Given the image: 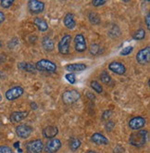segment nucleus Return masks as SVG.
I'll return each instance as SVG.
<instances>
[{
	"label": "nucleus",
	"instance_id": "obj_1",
	"mask_svg": "<svg viewBox=\"0 0 150 153\" xmlns=\"http://www.w3.org/2000/svg\"><path fill=\"white\" fill-rule=\"evenodd\" d=\"M148 132L146 130H138L137 132H134L131 134L129 137V142L132 146L135 148H141L146 145L147 141Z\"/></svg>",
	"mask_w": 150,
	"mask_h": 153
},
{
	"label": "nucleus",
	"instance_id": "obj_2",
	"mask_svg": "<svg viewBox=\"0 0 150 153\" xmlns=\"http://www.w3.org/2000/svg\"><path fill=\"white\" fill-rule=\"evenodd\" d=\"M35 68H36V70L39 71H46V73L54 74V73H56L58 66L53 61H51L49 59H43L36 62Z\"/></svg>",
	"mask_w": 150,
	"mask_h": 153
},
{
	"label": "nucleus",
	"instance_id": "obj_3",
	"mask_svg": "<svg viewBox=\"0 0 150 153\" xmlns=\"http://www.w3.org/2000/svg\"><path fill=\"white\" fill-rule=\"evenodd\" d=\"M70 42H72V35L64 34L58 45V52L62 55H69L70 52Z\"/></svg>",
	"mask_w": 150,
	"mask_h": 153
},
{
	"label": "nucleus",
	"instance_id": "obj_4",
	"mask_svg": "<svg viewBox=\"0 0 150 153\" xmlns=\"http://www.w3.org/2000/svg\"><path fill=\"white\" fill-rule=\"evenodd\" d=\"M25 149L27 153H41L44 150V144L40 139L31 140L25 144Z\"/></svg>",
	"mask_w": 150,
	"mask_h": 153
},
{
	"label": "nucleus",
	"instance_id": "obj_5",
	"mask_svg": "<svg viewBox=\"0 0 150 153\" xmlns=\"http://www.w3.org/2000/svg\"><path fill=\"white\" fill-rule=\"evenodd\" d=\"M81 95L77 90H67L62 94V101L64 104L70 105L80 100Z\"/></svg>",
	"mask_w": 150,
	"mask_h": 153
},
{
	"label": "nucleus",
	"instance_id": "obj_6",
	"mask_svg": "<svg viewBox=\"0 0 150 153\" xmlns=\"http://www.w3.org/2000/svg\"><path fill=\"white\" fill-rule=\"evenodd\" d=\"M23 94H24L23 87L20 86V85H16V86H13L7 90L5 94V97L7 100L13 101V100H18V98H20Z\"/></svg>",
	"mask_w": 150,
	"mask_h": 153
},
{
	"label": "nucleus",
	"instance_id": "obj_7",
	"mask_svg": "<svg viewBox=\"0 0 150 153\" xmlns=\"http://www.w3.org/2000/svg\"><path fill=\"white\" fill-rule=\"evenodd\" d=\"M74 49L78 53H83L87 49V44L83 34L78 33L74 37Z\"/></svg>",
	"mask_w": 150,
	"mask_h": 153
},
{
	"label": "nucleus",
	"instance_id": "obj_8",
	"mask_svg": "<svg viewBox=\"0 0 150 153\" xmlns=\"http://www.w3.org/2000/svg\"><path fill=\"white\" fill-rule=\"evenodd\" d=\"M150 59V47L147 46L142 49H140L136 54V61L141 65H146L148 63Z\"/></svg>",
	"mask_w": 150,
	"mask_h": 153
},
{
	"label": "nucleus",
	"instance_id": "obj_9",
	"mask_svg": "<svg viewBox=\"0 0 150 153\" xmlns=\"http://www.w3.org/2000/svg\"><path fill=\"white\" fill-rule=\"evenodd\" d=\"M28 10L32 14H40L45 10V3L37 0H30L28 2Z\"/></svg>",
	"mask_w": 150,
	"mask_h": 153
},
{
	"label": "nucleus",
	"instance_id": "obj_10",
	"mask_svg": "<svg viewBox=\"0 0 150 153\" xmlns=\"http://www.w3.org/2000/svg\"><path fill=\"white\" fill-rule=\"evenodd\" d=\"M32 133H33V128L28 124H20L16 127L17 136L23 139L28 138L32 134Z\"/></svg>",
	"mask_w": 150,
	"mask_h": 153
},
{
	"label": "nucleus",
	"instance_id": "obj_11",
	"mask_svg": "<svg viewBox=\"0 0 150 153\" xmlns=\"http://www.w3.org/2000/svg\"><path fill=\"white\" fill-rule=\"evenodd\" d=\"M61 148V142L58 138H52L49 139L45 147L46 153H57Z\"/></svg>",
	"mask_w": 150,
	"mask_h": 153
},
{
	"label": "nucleus",
	"instance_id": "obj_12",
	"mask_svg": "<svg viewBox=\"0 0 150 153\" xmlns=\"http://www.w3.org/2000/svg\"><path fill=\"white\" fill-rule=\"evenodd\" d=\"M146 123V121L144 117L136 116V117H134V118H132L129 121V127L133 130L138 131V130H141L145 126Z\"/></svg>",
	"mask_w": 150,
	"mask_h": 153
},
{
	"label": "nucleus",
	"instance_id": "obj_13",
	"mask_svg": "<svg viewBox=\"0 0 150 153\" xmlns=\"http://www.w3.org/2000/svg\"><path fill=\"white\" fill-rule=\"evenodd\" d=\"M109 70L112 73L116 74L118 75H123L126 73V67L124 64L119 61H112L109 64Z\"/></svg>",
	"mask_w": 150,
	"mask_h": 153
},
{
	"label": "nucleus",
	"instance_id": "obj_14",
	"mask_svg": "<svg viewBox=\"0 0 150 153\" xmlns=\"http://www.w3.org/2000/svg\"><path fill=\"white\" fill-rule=\"evenodd\" d=\"M91 141L96 145H108L109 143V139L101 133H95L91 137Z\"/></svg>",
	"mask_w": 150,
	"mask_h": 153
},
{
	"label": "nucleus",
	"instance_id": "obj_15",
	"mask_svg": "<svg viewBox=\"0 0 150 153\" xmlns=\"http://www.w3.org/2000/svg\"><path fill=\"white\" fill-rule=\"evenodd\" d=\"M28 115H29V112L26 111H14L10 114V121L12 123H20L23 121L25 118H27Z\"/></svg>",
	"mask_w": 150,
	"mask_h": 153
},
{
	"label": "nucleus",
	"instance_id": "obj_16",
	"mask_svg": "<svg viewBox=\"0 0 150 153\" xmlns=\"http://www.w3.org/2000/svg\"><path fill=\"white\" fill-rule=\"evenodd\" d=\"M87 69V65L83 63H72V64H68L65 66V70L69 71V73H79V71H83Z\"/></svg>",
	"mask_w": 150,
	"mask_h": 153
},
{
	"label": "nucleus",
	"instance_id": "obj_17",
	"mask_svg": "<svg viewBox=\"0 0 150 153\" xmlns=\"http://www.w3.org/2000/svg\"><path fill=\"white\" fill-rule=\"evenodd\" d=\"M58 133V129L57 126H54V125H49V126H47L45 129L43 130V134L46 138L48 139H52L54 138Z\"/></svg>",
	"mask_w": 150,
	"mask_h": 153
},
{
	"label": "nucleus",
	"instance_id": "obj_18",
	"mask_svg": "<svg viewBox=\"0 0 150 153\" xmlns=\"http://www.w3.org/2000/svg\"><path fill=\"white\" fill-rule=\"evenodd\" d=\"M42 46H43V48L45 49L47 52H51L55 49V44H54V41L52 40V38L48 35H46V36H44L43 39H42Z\"/></svg>",
	"mask_w": 150,
	"mask_h": 153
},
{
	"label": "nucleus",
	"instance_id": "obj_19",
	"mask_svg": "<svg viewBox=\"0 0 150 153\" xmlns=\"http://www.w3.org/2000/svg\"><path fill=\"white\" fill-rule=\"evenodd\" d=\"M63 23L69 30H73L76 26V21L72 13H67L63 19Z\"/></svg>",
	"mask_w": 150,
	"mask_h": 153
},
{
	"label": "nucleus",
	"instance_id": "obj_20",
	"mask_svg": "<svg viewBox=\"0 0 150 153\" xmlns=\"http://www.w3.org/2000/svg\"><path fill=\"white\" fill-rule=\"evenodd\" d=\"M33 23L36 25V27L38 28V30L40 32H47L48 30V24L47 22L42 19V18H34V20H33Z\"/></svg>",
	"mask_w": 150,
	"mask_h": 153
},
{
	"label": "nucleus",
	"instance_id": "obj_21",
	"mask_svg": "<svg viewBox=\"0 0 150 153\" xmlns=\"http://www.w3.org/2000/svg\"><path fill=\"white\" fill-rule=\"evenodd\" d=\"M18 68L21 71H25L27 73H31L33 74L36 71V68H35V65L32 64V63H28V62H20L18 64Z\"/></svg>",
	"mask_w": 150,
	"mask_h": 153
},
{
	"label": "nucleus",
	"instance_id": "obj_22",
	"mask_svg": "<svg viewBox=\"0 0 150 153\" xmlns=\"http://www.w3.org/2000/svg\"><path fill=\"white\" fill-rule=\"evenodd\" d=\"M88 20H89V22L94 24V25H98L101 22V19L98 13L95 12H89V14H88Z\"/></svg>",
	"mask_w": 150,
	"mask_h": 153
},
{
	"label": "nucleus",
	"instance_id": "obj_23",
	"mask_svg": "<svg viewBox=\"0 0 150 153\" xmlns=\"http://www.w3.org/2000/svg\"><path fill=\"white\" fill-rule=\"evenodd\" d=\"M81 140L79 138H72L69 141V149L72 151H76L79 148L81 147Z\"/></svg>",
	"mask_w": 150,
	"mask_h": 153
},
{
	"label": "nucleus",
	"instance_id": "obj_24",
	"mask_svg": "<svg viewBox=\"0 0 150 153\" xmlns=\"http://www.w3.org/2000/svg\"><path fill=\"white\" fill-rule=\"evenodd\" d=\"M99 79H100L101 82H102L103 84H105V85H109V84L112 82V79H111L110 75H109L106 71H103L102 73L100 74Z\"/></svg>",
	"mask_w": 150,
	"mask_h": 153
},
{
	"label": "nucleus",
	"instance_id": "obj_25",
	"mask_svg": "<svg viewBox=\"0 0 150 153\" xmlns=\"http://www.w3.org/2000/svg\"><path fill=\"white\" fill-rule=\"evenodd\" d=\"M145 37H146V31L143 28H140V29L136 30L133 35V38L134 40H138V41L145 39Z\"/></svg>",
	"mask_w": 150,
	"mask_h": 153
},
{
	"label": "nucleus",
	"instance_id": "obj_26",
	"mask_svg": "<svg viewBox=\"0 0 150 153\" xmlns=\"http://www.w3.org/2000/svg\"><path fill=\"white\" fill-rule=\"evenodd\" d=\"M101 50L102 49L98 44H92L89 47V52L91 55H94V56H96V55H98V54H100Z\"/></svg>",
	"mask_w": 150,
	"mask_h": 153
},
{
	"label": "nucleus",
	"instance_id": "obj_27",
	"mask_svg": "<svg viewBox=\"0 0 150 153\" xmlns=\"http://www.w3.org/2000/svg\"><path fill=\"white\" fill-rule=\"evenodd\" d=\"M90 86L91 88L94 90L95 92H96L98 94H101L103 92V87L102 85L99 84V82H98V81H92V82L90 83Z\"/></svg>",
	"mask_w": 150,
	"mask_h": 153
},
{
	"label": "nucleus",
	"instance_id": "obj_28",
	"mask_svg": "<svg viewBox=\"0 0 150 153\" xmlns=\"http://www.w3.org/2000/svg\"><path fill=\"white\" fill-rule=\"evenodd\" d=\"M109 34L111 36V38H115V37L119 36V35H120V29H119V27L116 26V25H113L112 28L109 32Z\"/></svg>",
	"mask_w": 150,
	"mask_h": 153
},
{
	"label": "nucleus",
	"instance_id": "obj_29",
	"mask_svg": "<svg viewBox=\"0 0 150 153\" xmlns=\"http://www.w3.org/2000/svg\"><path fill=\"white\" fill-rule=\"evenodd\" d=\"M133 50H134V48L133 47H132V46H128V47L123 48L120 51V56H128V55H130L132 52H133Z\"/></svg>",
	"mask_w": 150,
	"mask_h": 153
},
{
	"label": "nucleus",
	"instance_id": "obj_30",
	"mask_svg": "<svg viewBox=\"0 0 150 153\" xmlns=\"http://www.w3.org/2000/svg\"><path fill=\"white\" fill-rule=\"evenodd\" d=\"M65 78H66V80L68 81V82L69 83V84H75V82H76V76H75V74H72V73H69V74H67L66 75H65Z\"/></svg>",
	"mask_w": 150,
	"mask_h": 153
},
{
	"label": "nucleus",
	"instance_id": "obj_31",
	"mask_svg": "<svg viewBox=\"0 0 150 153\" xmlns=\"http://www.w3.org/2000/svg\"><path fill=\"white\" fill-rule=\"evenodd\" d=\"M13 4H14L13 0H2V1L0 2V5H1L3 8H10Z\"/></svg>",
	"mask_w": 150,
	"mask_h": 153
},
{
	"label": "nucleus",
	"instance_id": "obj_32",
	"mask_svg": "<svg viewBox=\"0 0 150 153\" xmlns=\"http://www.w3.org/2000/svg\"><path fill=\"white\" fill-rule=\"evenodd\" d=\"M106 2L105 0H94V1L92 2V5L94 6V7H101V6H103V5H105Z\"/></svg>",
	"mask_w": 150,
	"mask_h": 153
},
{
	"label": "nucleus",
	"instance_id": "obj_33",
	"mask_svg": "<svg viewBox=\"0 0 150 153\" xmlns=\"http://www.w3.org/2000/svg\"><path fill=\"white\" fill-rule=\"evenodd\" d=\"M0 153H13L8 146H0Z\"/></svg>",
	"mask_w": 150,
	"mask_h": 153
},
{
	"label": "nucleus",
	"instance_id": "obj_34",
	"mask_svg": "<svg viewBox=\"0 0 150 153\" xmlns=\"http://www.w3.org/2000/svg\"><path fill=\"white\" fill-rule=\"evenodd\" d=\"M114 126H115V123H114L113 122H111V121H109V123H106V130L110 132L114 128Z\"/></svg>",
	"mask_w": 150,
	"mask_h": 153
},
{
	"label": "nucleus",
	"instance_id": "obj_35",
	"mask_svg": "<svg viewBox=\"0 0 150 153\" xmlns=\"http://www.w3.org/2000/svg\"><path fill=\"white\" fill-rule=\"evenodd\" d=\"M111 116V111H105L102 114V119L103 120H107Z\"/></svg>",
	"mask_w": 150,
	"mask_h": 153
},
{
	"label": "nucleus",
	"instance_id": "obj_36",
	"mask_svg": "<svg viewBox=\"0 0 150 153\" xmlns=\"http://www.w3.org/2000/svg\"><path fill=\"white\" fill-rule=\"evenodd\" d=\"M145 22H146V27H147V30H149L150 29V15L149 14H147L146 16Z\"/></svg>",
	"mask_w": 150,
	"mask_h": 153
},
{
	"label": "nucleus",
	"instance_id": "obj_37",
	"mask_svg": "<svg viewBox=\"0 0 150 153\" xmlns=\"http://www.w3.org/2000/svg\"><path fill=\"white\" fill-rule=\"evenodd\" d=\"M6 20V16L3 11H0V24H2Z\"/></svg>",
	"mask_w": 150,
	"mask_h": 153
},
{
	"label": "nucleus",
	"instance_id": "obj_38",
	"mask_svg": "<svg viewBox=\"0 0 150 153\" xmlns=\"http://www.w3.org/2000/svg\"><path fill=\"white\" fill-rule=\"evenodd\" d=\"M85 96L88 97V98H90V100H95V96L94 95V94H92L91 92H86L85 93Z\"/></svg>",
	"mask_w": 150,
	"mask_h": 153
},
{
	"label": "nucleus",
	"instance_id": "obj_39",
	"mask_svg": "<svg viewBox=\"0 0 150 153\" xmlns=\"http://www.w3.org/2000/svg\"><path fill=\"white\" fill-rule=\"evenodd\" d=\"M31 107H32V110H36L37 109V105L35 102H32L31 103Z\"/></svg>",
	"mask_w": 150,
	"mask_h": 153
},
{
	"label": "nucleus",
	"instance_id": "obj_40",
	"mask_svg": "<svg viewBox=\"0 0 150 153\" xmlns=\"http://www.w3.org/2000/svg\"><path fill=\"white\" fill-rule=\"evenodd\" d=\"M13 146H14V148L17 149H20V141H18V142L14 143V145H13Z\"/></svg>",
	"mask_w": 150,
	"mask_h": 153
},
{
	"label": "nucleus",
	"instance_id": "obj_41",
	"mask_svg": "<svg viewBox=\"0 0 150 153\" xmlns=\"http://www.w3.org/2000/svg\"><path fill=\"white\" fill-rule=\"evenodd\" d=\"M86 153H98V152H95V151H94V150H88Z\"/></svg>",
	"mask_w": 150,
	"mask_h": 153
},
{
	"label": "nucleus",
	"instance_id": "obj_42",
	"mask_svg": "<svg viewBox=\"0 0 150 153\" xmlns=\"http://www.w3.org/2000/svg\"><path fill=\"white\" fill-rule=\"evenodd\" d=\"M2 101V96H1V94H0V102Z\"/></svg>",
	"mask_w": 150,
	"mask_h": 153
},
{
	"label": "nucleus",
	"instance_id": "obj_43",
	"mask_svg": "<svg viewBox=\"0 0 150 153\" xmlns=\"http://www.w3.org/2000/svg\"><path fill=\"white\" fill-rule=\"evenodd\" d=\"M1 47H2V42L0 41V48H1Z\"/></svg>",
	"mask_w": 150,
	"mask_h": 153
}]
</instances>
